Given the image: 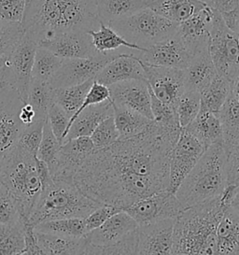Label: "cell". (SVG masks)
Returning <instances> with one entry per match:
<instances>
[{
    "label": "cell",
    "instance_id": "cell-56",
    "mask_svg": "<svg viewBox=\"0 0 239 255\" xmlns=\"http://www.w3.org/2000/svg\"><path fill=\"white\" fill-rule=\"evenodd\" d=\"M229 208L239 215V187H238V189H237V192H236V194H235L233 199H232L231 204H230Z\"/></svg>",
    "mask_w": 239,
    "mask_h": 255
},
{
    "label": "cell",
    "instance_id": "cell-8",
    "mask_svg": "<svg viewBox=\"0 0 239 255\" xmlns=\"http://www.w3.org/2000/svg\"><path fill=\"white\" fill-rule=\"evenodd\" d=\"M239 34L226 24L223 15L215 9L210 30L209 54L217 73L230 82L239 78Z\"/></svg>",
    "mask_w": 239,
    "mask_h": 255
},
{
    "label": "cell",
    "instance_id": "cell-45",
    "mask_svg": "<svg viewBox=\"0 0 239 255\" xmlns=\"http://www.w3.org/2000/svg\"><path fill=\"white\" fill-rule=\"evenodd\" d=\"M98 149L107 148L119 139L120 135L114 120V115L102 121L90 136Z\"/></svg>",
    "mask_w": 239,
    "mask_h": 255
},
{
    "label": "cell",
    "instance_id": "cell-43",
    "mask_svg": "<svg viewBox=\"0 0 239 255\" xmlns=\"http://www.w3.org/2000/svg\"><path fill=\"white\" fill-rule=\"evenodd\" d=\"M151 98V113L153 121L158 124L171 128H181L179 126V118L175 107L166 104L157 98L150 90Z\"/></svg>",
    "mask_w": 239,
    "mask_h": 255
},
{
    "label": "cell",
    "instance_id": "cell-61",
    "mask_svg": "<svg viewBox=\"0 0 239 255\" xmlns=\"http://www.w3.org/2000/svg\"></svg>",
    "mask_w": 239,
    "mask_h": 255
},
{
    "label": "cell",
    "instance_id": "cell-49",
    "mask_svg": "<svg viewBox=\"0 0 239 255\" xmlns=\"http://www.w3.org/2000/svg\"><path fill=\"white\" fill-rule=\"evenodd\" d=\"M227 184L239 187V139L225 149Z\"/></svg>",
    "mask_w": 239,
    "mask_h": 255
},
{
    "label": "cell",
    "instance_id": "cell-2",
    "mask_svg": "<svg viewBox=\"0 0 239 255\" xmlns=\"http://www.w3.org/2000/svg\"><path fill=\"white\" fill-rule=\"evenodd\" d=\"M37 41L64 32L98 30L96 0H31L22 21Z\"/></svg>",
    "mask_w": 239,
    "mask_h": 255
},
{
    "label": "cell",
    "instance_id": "cell-34",
    "mask_svg": "<svg viewBox=\"0 0 239 255\" xmlns=\"http://www.w3.org/2000/svg\"><path fill=\"white\" fill-rule=\"evenodd\" d=\"M88 33L92 37L93 44L99 53L114 52L120 47H125L137 52L143 51L140 47L127 41L117 31L114 30L112 26L106 25L103 23H100V27L98 30H90Z\"/></svg>",
    "mask_w": 239,
    "mask_h": 255
},
{
    "label": "cell",
    "instance_id": "cell-37",
    "mask_svg": "<svg viewBox=\"0 0 239 255\" xmlns=\"http://www.w3.org/2000/svg\"><path fill=\"white\" fill-rule=\"evenodd\" d=\"M64 59L51 51L38 47L35 56L32 79L50 84L53 76L59 70Z\"/></svg>",
    "mask_w": 239,
    "mask_h": 255
},
{
    "label": "cell",
    "instance_id": "cell-41",
    "mask_svg": "<svg viewBox=\"0 0 239 255\" xmlns=\"http://www.w3.org/2000/svg\"><path fill=\"white\" fill-rule=\"evenodd\" d=\"M175 109L180 128H186L200 113L201 94L195 91H185L179 98Z\"/></svg>",
    "mask_w": 239,
    "mask_h": 255
},
{
    "label": "cell",
    "instance_id": "cell-57",
    "mask_svg": "<svg viewBox=\"0 0 239 255\" xmlns=\"http://www.w3.org/2000/svg\"><path fill=\"white\" fill-rule=\"evenodd\" d=\"M232 94L239 103V78L232 83Z\"/></svg>",
    "mask_w": 239,
    "mask_h": 255
},
{
    "label": "cell",
    "instance_id": "cell-28",
    "mask_svg": "<svg viewBox=\"0 0 239 255\" xmlns=\"http://www.w3.org/2000/svg\"><path fill=\"white\" fill-rule=\"evenodd\" d=\"M37 236L43 255H84L88 244L85 236L82 238H70L37 231Z\"/></svg>",
    "mask_w": 239,
    "mask_h": 255
},
{
    "label": "cell",
    "instance_id": "cell-47",
    "mask_svg": "<svg viewBox=\"0 0 239 255\" xmlns=\"http://www.w3.org/2000/svg\"><path fill=\"white\" fill-rule=\"evenodd\" d=\"M47 119L52 128V132L63 144L67 135V128L69 125L70 116L61 107L52 103Z\"/></svg>",
    "mask_w": 239,
    "mask_h": 255
},
{
    "label": "cell",
    "instance_id": "cell-14",
    "mask_svg": "<svg viewBox=\"0 0 239 255\" xmlns=\"http://www.w3.org/2000/svg\"><path fill=\"white\" fill-rule=\"evenodd\" d=\"M98 148L90 136H79L62 144L56 164L50 169L53 180L73 182L76 173Z\"/></svg>",
    "mask_w": 239,
    "mask_h": 255
},
{
    "label": "cell",
    "instance_id": "cell-19",
    "mask_svg": "<svg viewBox=\"0 0 239 255\" xmlns=\"http://www.w3.org/2000/svg\"><path fill=\"white\" fill-rule=\"evenodd\" d=\"M176 219H166L137 228V255H172Z\"/></svg>",
    "mask_w": 239,
    "mask_h": 255
},
{
    "label": "cell",
    "instance_id": "cell-26",
    "mask_svg": "<svg viewBox=\"0 0 239 255\" xmlns=\"http://www.w3.org/2000/svg\"><path fill=\"white\" fill-rule=\"evenodd\" d=\"M185 129L192 133L206 149L218 143L224 144L223 127L217 113L201 109L194 122Z\"/></svg>",
    "mask_w": 239,
    "mask_h": 255
},
{
    "label": "cell",
    "instance_id": "cell-7",
    "mask_svg": "<svg viewBox=\"0 0 239 255\" xmlns=\"http://www.w3.org/2000/svg\"><path fill=\"white\" fill-rule=\"evenodd\" d=\"M109 25L143 51L174 36L179 28V23L172 22L149 8H143Z\"/></svg>",
    "mask_w": 239,
    "mask_h": 255
},
{
    "label": "cell",
    "instance_id": "cell-55",
    "mask_svg": "<svg viewBox=\"0 0 239 255\" xmlns=\"http://www.w3.org/2000/svg\"><path fill=\"white\" fill-rule=\"evenodd\" d=\"M226 24L239 35V4L233 11L225 13L223 15Z\"/></svg>",
    "mask_w": 239,
    "mask_h": 255
},
{
    "label": "cell",
    "instance_id": "cell-6",
    "mask_svg": "<svg viewBox=\"0 0 239 255\" xmlns=\"http://www.w3.org/2000/svg\"><path fill=\"white\" fill-rule=\"evenodd\" d=\"M101 206L84 195L74 182L54 180L37 198L30 215L29 224L36 227L47 221L85 218Z\"/></svg>",
    "mask_w": 239,
    "mask_h": 255
},
{
    "label": "cell",
    "instance_id": "cell-58",
    "mask_svg": "<svg viewBox=\"0 0 239 255\" xmlns=\"http://www.w3.org/2000/svg\"><path fill=\"white\" fill-rule=\"evenodd\" d=\"M3 156H4V152H0V165H1V163H2Z\"/></svg>",
    "mask_w": 239,
    "mask_h": 255
},
{
    "label": "cell",
    "instance_id": "cell-20",
    "mask_svg": "<svg viewBox=\"0 0 239 255\" xmlns=\"http://www.w3.org/2000/svg\"><path fill=\"white\" fill-rule=\"evenodd\" d=\"M114 105L124 107L153 120L149 84L146 81L132 80L109 86Z\"/></svg>",
    "mask_w": 239,
    "mask_h": 255
},
{
    "label": "cell",
    "instance_id": "cell-1",
    "mask_svg": "<svg viewBox=\"0 0 239 255\" xmlns=\"http://www.w3.org/2000/svg\"><path fill=\"white\" fill-rule=\"evenodd\" d=\"M181 129L152 121L139 135L97 149L76 173L75 185L94 201L122 210L168 190L172 150Z\"/></svg>",
    "mask_w": 239,
    "mask_h": 255
},
{
    "label": "cell",
    "instance_id": "cell-18",
    "mask_svg": "<svg viewBox=\"0 0 239 255\" xmlns=\"http://www.w3.org/2000/svg\"><path fill=\"white\" fill-rule=\"evenodd\" d=\"M215 9L208 4L190 19L179 23L177 34L183 40L192 56L209 51Z\"/></svg>",
    "mask_w": 239,
    "mask_h": 255
},
{
    "label": "cell",
    "instance_id": "cell-39",
    "mask_svg": "<svg viewBox=\"0 0 239 255\" xmlns=\"http://www.w3.org/2000/svg\"><path fill=\"white\" fill-rule=\"evenodd\" d=\"M25 248L24 225H0V255H22Z\"/></svg>",
    "mask_w": 239,
    "mask_h": 255
},
{
    "label": "cell",
    "instance_id": "cell-31",
    "mask_svg": "<svg viewBox=\"0 0 239 255\" xmlns=\"http://www.w3.org/2000/svg\"><path fill=\"white\" fill-rule=\"evenodd\" d=\"M113 111L115 125L119 132V139H125L139 135L153 121L143 116L140 113L120 106L113 104Z\"/></svg>",
    "mask_w": 239,
    "mask_h": 255
},
{
    "label": "cell",
    "instance_id": "cell-5",
    "mask_svg": "<svg viewBox=\"0 0 239 255\" xmlns=\"http://www.w3.org/2000/svg\"><path fill=\"white\" fill-rule=\"evenodd\" d=\"M35 157L16 144L4 152L0 165V181L13 196L22 222H29L31 212L42 192Z\"/></svg>",
    "mask_w": 239,
    "mask_h": 255
},
{
    "label": "cell",
    "instance_id": "cell-9",
    "mask_svg": "<svg viewBox=\"0 0 239 255\" xmlns=\"http://www.w3.org/2000/svg\"><path fill=\"white\" fill-rule=\"evenodd\" d=\"M37 48V38L29 32L24 31L15 46L8 63L7 83L14 87L24 103L27 100Z\"/></svg>",
    "mask_w": 239,
    "mask_h": 255
},
{
    "label": "cell",
    "instance_id": "cell-51",
    "mask_svg": "<svg viewBox=\"0 0 239 255\" xmlns=\"http://www.w3.org/2000/svg\"><path fill=\"white\" fill-rule=\"evenodd\" d=\"M24 225V241L25 248L22 255H43L37 240V231L29 222H22Z\"/></svg>",
    "mask_w": 239,
    "mask_h": 255
},
{
    "label": "cell",
    "instance_id": "cell-50",
    "mask_svg": "<svg viewBox=\"0 0 239 255\" xmlns=\"http://www.w3.org/2000/svg\"><path fill=\"white\" fill-rule=\"evenodd\" d=\"M121 209L112 205H102L85 217V227L87 234L93 231L100 225H103L112 215L121 211Z\"/></svg>",
    "mask_w": 239,
    "mask_h": 255
},
{
    "label": "cell",
    "instance_id": "cell-35",
    "mask_svg": "<svg viewBox=\"0 0 239 255\" xmlns=\"http://www.w3.org/2000/svg\"><path fill=\"white\" fill-rule=\"evenodd\" d=\"M218 116L223 127L224 149H227L239 139V103L232 91Z\"/></svg>",
    "mask_w": 239,
    "mask_h": 255
},
{
    "label": "cell",
    "instance_id": "cell-12",
    "mask_svg": "<svg viewBox=\"0 0 239 255\" xmlns=\"http://www.w3.org/2000/svg\"><path fill=\"white\" fill-rule=\"evenodd\" d=\"M183 210L185 209L176 194L164 190L149 195L123 210L140 226L166 219H176Z\"/></svg>",
    "mask_w": 239,
    "mask_h": 255
},
{
    "label": "cell",
    "instance_id": "cell-40",
    "mask_svg": "<svg viewBox=\"0 0 239 255\" xmlns=\"http://www.w3.org/2000/svg\"><path fill=\"white\" fill-rule=\"evenodd\" d=\"M84 255H137V229L108 245L88 244Z\"/></svg>",
    "mask_w": 239,
    "mask_h": 255
},
{
    "label": "cell",
    "instance_id": "cell-10",
    "mask_svg": "<svg viewBox=\"0 0 239 255\" xmlns=\"http://www.w3.org/2000/svg\"><path fill=\"white\" fill-rule=\"evenodd\" d=\"M120 53H99L86 58L64 59V62L50 83L52 89L73 86L95 80L99 72Z\"/></svg>",
    "mask_w": 239,
    "mask_h": 255
},
{
    "label": "cell",
    "instance_id": "cell-30",
    "mask_svg": "<svg viewBox=\"0 0 239 255\" xmlns=\"http://www.w3.org/2000/svg\"><path fill=\"white\" fill-rule=\"evenodd\" d=\"M24 34L21 23L0 21V83H7V70L10 55Z\"/></svg>",
    "mask_w": 239,
    "mask_h": 255
},
{
    "label": "cell",
    "instance_id": "cell-22",
    "mask_svg": "<svg viewBox=\"0 0 239 255\" xmlns=\"http://www.w3.org/2000/svg\"><path fill=\"white\" fill-rule=\"evenodd\" d=\"M138 224L126 211L121 210L112 215L104 224L85 235L91 244L108 245L121 240L138 228Z\"/></svg>",
    "mask_w": 239,
    "mask_h": 255
},
{
    "label": "cell",
    "instance_id": "cell-25",
    "mask_svg": "<svg viewBox=\"0 0 239 255\" xmlns=\"http://www.w3.org/2000/svg\"><path fill=\"white\" fill-rule=\"evenodd\" d=\"M201 0H149L148 8L176 23H181L205 8Z\"/></svg>",
    "mask_w": 239,
    "mask_h": 255
},
{
    "label": "cell",
    "instance_id": "cell-52",
    "mask_svg": "<svg viewBox=\"0 0 239 255\" xmlns=\"http://www.w3.org/2000/svg\"><path fill=\"white\" fill-rule=\"evenodd\" d=\"M36 160V166H37V175L38 178L41 182V186H42V191L47 189L49 186H51L53 183V179H52V174L50 171V167L49 165L45 163L44 161L40 160L37 156L35 157Z\"/></svg>",
    "mask_w": 239,
    "mask_h": 255
},
{
    "label": "cell",
    "instance_id": "cell-48",
    "mask_svg": "<svg viewBox=\"0 0 239 255\" xmlns=\"http://www.w3.org/2000/svg\"><path fill=\"white\" fill-rule=\"evenodd\" d=\"M26 6V0H0V21L22 23Z\"/></svg>",
    "mask_w": 239,
    "mask_h": 255
},
{
    "label": "cell",
    "instance_id": "cell-59",
    "mask_svg": "<svg viewBox=\"0 0 239 255\" xmlns=\"http://www.w3.org/2000/svg\"><path fill=\"white\" fill-rule=\"evenodd\" d=\"M201 1H204V2H206V3H208V4L210 2V0H201Z\"/></svg>",
    "mask_w": 239,
    "mask_h": 255
},
{
    "label": "cell",
    "instance_id": "cell-21",
    "mask_svg": "<svg viewBox=\"0 0 239 255\" xmlns=\"http://www.w3.org/2000/svg\"><path fill=\"white\" fill-rule=\"evenodd\" d=\"M98 83L106 86L116 83L140 80L146 81V72L141 61L134 54L120 53L111 61L95 79Z\"/></svg>",
    "mask_w": 239,
    "mask_h": 255
},
{
    "label": "cell",
    "instance_id": "cell-53",
    "mask_svg": "<svg viewBox=\"0 0 239 255\" xmlns=\"http://www.w3.org/2000/svg\"><path fill=\"white\" fill-rule=\"evenodd\" d=\"M239 0H210L209 6H211L222 15L233 11L239 6Z\"/></svg>",
    "mask_w": 239,
    "mask_h": 255
},
{
    "label": "cell",
    "instance_id": "cell-24",
    "mask_svg": "<svg viewBox=\"0 0 239 255\" xmlns=\"http://www.w3.org/2000/svg\"><path fill=\"white\" fill-rule=\"evenodd\" d=\"M218 75L216 68L209 51L193 56L190 64L184 69L186 90L201 93Z\"/></svg>",
    "mask_w": 239,
    "mask_h": 255
},
{
    "label": "cell",
    "instance_id": "cell-42",
    "mask_svg": "<svg viewBox=\"0 0 239 255\" xmlns=\"http://www.w3.org/2000/svg\"><path fill=\"white\" fill-rule=\"evenodd\" d=\"M61 146L62 143L52 132V128L47 119L45 122L43 135L37 151V157L44 161L49 165L50 169H52L57 162Z\"/></svg>",
    "mask_w": 239,
    "mask_h": 255
},
{
    "label": "cell",
    "instance_id": "cell-29",
    "mask_svg": "<svg viewBox=\"0 0 239 255\" xmlns=\"http://www.w3.org/2000/svg\"><path fill=\"white\" fill-rule=\"evenodd\" d=\"M100 23L109 25L114 21L148 8L149 0H96Z\"/></svg>",
    "mask_w": 239,
    "mask_h": 255
},
{
    "label": "cell",
    "instance_id": "cell-44",
    "mask_svg": "<svg viewBox=\"0 0 239 255\" xmlns=\"http://www.w3.org/2000/svg\"><path fill=\"white\" fill-rule=\"evenodd\" d=\"M46 121H36L22 129L17 144L30 154L37 156L39 145L43 135V128Z\"/></svg>",
    "mask_w": 239,
    "mask_h": 255
},
{
    "label": "cell",
    "instance_id": "cell-38",
    "mask_svg": "<svg viewBox=\"0 0 239 255\" xmlns=\"http://www.w3.org/2000/svg\"><path fill=\"white\" fill-rule=\"evenodd\" d=\"M26 103L33 107L36 121H46L52 101V88L49 83L33 80L30 83Z\"/></svg>",
    "mask_w": 239,
    "mask_h": 255
},
{
    "label": "cell",
    "instance_id": "cell-36",
    "mask_svg": "<svg viewBox=\"0 0 239 255\" xmlns=\"http://www.w3.org/2000/svg\"><path fill=\"white\" fill-rule=\"evenodd\" d=\"M37 232L49 233L70 238H82L86 232L85 218H67L40 223L35 227Z\"/></svg>",
    "mask_w": 239,
    "mask_h": 255
},
{
    "label": "cell",
    "instance_id": "cell-33",
    "mask_svg": "<svg viewBox=\"0 0 239 255\" xmlns=\"http://www.w3.org/2000/svg\"><path fill=\"white\" fill-rule=\"evenodd\" d=\"M232 91V82L218 75L202 91L201 109L211 113H219L229 98Z\"/></svg>",
    "mask_w": 239,
    "mask_h": 255
},
{
    "label": "cell",
    "instance_id": "cell-16",
    "mask_svg": "<svg viewBox=\"0 0 239 255\" xmlns=\"http://www.w3.org/2000/svg\"><path fill=\"white\" fill-rule=\"evenodd\" d=\"M143 64V63H142ZM147 83L152 93L164 103L175 107L186 91L184 70L143 64Z\"/></svg>",
    "mask_w": 239,
    "mask_h": 255
},
{
    "label": "cell",
    "instance_id": "cell-17",
    "mask_svg": "<svg viewBox=\"0 0 239 255\" xmlns=\"http://www.w3.org/2000/svg\"><path fill=\"white\" fill-rule=\"evenodd\" d=\"M42 47L63 59L86 58L97 55V49L93 44L88 32L70 31L44 38L38 42Z\"/></svg>",
    "mask_w": 239,
    "mask_h": 255
},
{
    "label": "cell",
    "instance_id": "cell-15",
    "mask_svg": "<svg viewBox=\"0 0 239 255\" xmlns=\"http://www.w3.org/2000/svg\"><path fill=\"white\" fill-rule=\"evenodd\" d=\"M139 53L135 56L145 65L183 70L193 58L183 40L177 33Z\"/></svg>",
    "mask_w": 239,
    "mask_h": 255
},
{
    "label": "cell",
    "instance_id": "cell-23",
    "mask_svg": "<svg viewBox=\"0 0 239 255\" xmlns=\"http://www.w3.org/2000/svg\"><path fill=\"white\" fill-rule=\"evenodd\" d=\"M113 113L112 99L87 107L73 122L64 142L79 136H91L99 124L107 117L113 115Z\"/></svg>",
    "mask_w": 239,
    "mask_h": 255
},
{
    "label": "cell",
    "instance_id": "cell-60",
    "mask_svg": "<svg viewBox=\"0 0 239 255\" xmlns=\"http://www.w3.org/2000/svg\"><path fill=\"white\" fill-rule=\"evenodd\" d=\"M30 1H31V0H26V2H27V3H29Z\"/></svg>",
    "mask_w": 239,
    "mask_h": 255
},
{
    "label": "cell",
    "instance_id": "cell-13",
    "mask_svg": "<svg viewBox=\"0 0 239 255\" xmlns=\"http://www.w3.org/2000/svg\"><path fill=\"white\" fill-rule=\"evenodd\" d=\"M23 104L13 86L6 83L0 87V152H6L15 146L25 128L20 120Z\"/></svg>",
    "mask_w": 239,
    "mask_h": 255
},
{
    "label": "cell",
    "instance_id": "cell-27",
    "mask_svg": "<svg viewBox=\"0 0 239 255\" xmlns=\"http://www.w3.org/2000/svg\"><path fill=\"white\" fill-rule=\"evenodd\" d=\"M217 255H239V215L228 208L217 228Z\"/></svg>",
    "mask_w": 239,
    "mask_h": 255
},
{
    "label": "cell",
    "instance_id": "cell-54",
    "mask_svg": "<svg viewBox=\"0 0 239 255\" xmlns=\"http://www.w3.org/2000/svg\"><path fill=\"white\" fill-rule=\"evenodd\" d=\"M20 120L24 127L30 126L31 124L36 122V113L33 107L28 103H24L22 105L20 112Z\"/></svg>",
    "mask_w": 239,
    "mask_h": 255
},
{
    "label": "cell",
    "instance_id": "cell-3",
    "mask_svg": "<svg viewBox=\"0 0 239 255\" xmlns=\"http://www.w3.org/2000/svg\"><path fill=\"white\" fill-rule=\"evenodd\" d=\"M219 197L187 208L176 218L172 255H217V228L227 210Z\"/></svg>",
    "mask_w": 239,
    "mask_h": 255
},
{
    "label": "cell",
    "instance_id": "cell-46",
    "mask_svg": "<svg viewBox=\"0 0 239 255\" xmlns=\"http://www.w3.org/2000/svg\"><path fill=\"white\" fill-rule=\"evenodd\" d=\"M22 222L15 199L9 190L0 181V225H14Z\"/></svg>",
    "mask_w": 239,
    "mask_h": 255
},
{
    "label": "cell",
    "instance_id": "cell-32",
    "mask_svg": "<svg viewBox=\"0 0 239 255\" xmlns=\"http://www.w3.org/2000/svg\"><path fill=\"white\" fill-rule=\"evenodd\" d=\"M95 80L68 87L52 89V101L61 107L70 118L79 111Z\"/></svg>",
    "mask_w": 239,
    "mask_h": 255
},
{
    "label": "cell",
    "instance_id": "cell-11",
    "mask_svg": "<svg viewBox=\"0 0 239 255\" xmlns=\"http://www.w3.org/2000/svg\"><path fill=\"white\" fill-rule=\"evenodd\" d=\"M206 147L185 128L181 129L179 138L171 152L168 191L176 194L187 175L204 154Z\"/></svg>",
    "mask_w": 239,
    "mask_h": 255
},
{
    "label": "cell",
    "instance_id": "cell-4",
    "mask_svg": "<svg viewBox=\"0 0 239 255\" xmlns=\"http://www.w3.org/2000/svg\"><path fill=\"white\" fill-rule=\"evenodd\" d=\"M227 186L223 143L211 145L180 184L176 195L184 209L218 198Z\"/></svg>",
    "mask_w": 239,
    "mask_h": 255
}]
</instances>
